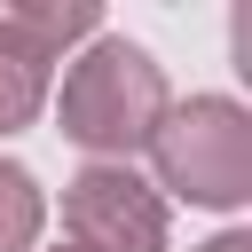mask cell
Wrapping results in <instances>:
<instances>
[{
    "label": "cell",
    "mask_w": 252,
    "mask_h": 252,
    "mask_svg": "<svg viewBox=\"0 0 252 252\" xmlns=\"http://www.w3.org/2000/svg\"><path fill=\"white\" fill-rule=\"evenodd\" d=\"M55 102V126L63 142L87 150V165H134V150L158 134L165 118V71L142 39H118V32H94L71 63H63V87L47 94Z\"/></svg>",
    "instance_id": "6da1fadb"
},
{
    "label": "cell",
    "mask_w": 252,
    "mask_h": 252,
    "mask_svg": "<svg viewBox=\"0 0 252 252\" xmlns=\"http://www.w3.org/2000/svg\"><path fill=\"white\" fill-rule=\"evenodd\" d=\"M142 150H150L158 197H181V205H205V213H236L252 197V110L228 102V94L165 102V118Z\"/></svg>",
    "instance_id": "7a4b0ae2"
},
{
    "label": "cell",
    "mask_w": 252,
    "mask_h": 252,
    "mask_svg": "<svg viewBox=\"0 0 252 252\" xmlns=\"http://www.w3.org/2000/svg\"><path fill=\"white\" fill-rule=\"evenodd\" d=\"M63 228L87 252H165L173 213L134 165H79L63 181Z\"/></svg>",
    "instance_id": "3957f363"
},
{
    "label": "cell",
    "mask_w": 252,
    "mask_h": 252,
    "mask_svg": "<svg viewBox=\"0 0 252 252\" xmlns=\"http://www.w3.org/2000/svg\"><path fill=\"white\" fill-rule=\"evenodd\" d=\"M102 32V8L94 0H0V39L24 47L32 63H71L87 39Z\"/></svg>",
    "instance_id": "277c9868"
},
{
    "label": "cell",
    "mask_w": 252,
    "mask_h": 252,
    "mask_svg": "<svg viewBox=\"0 0 252 252\" xmlns=\"http://www.w3.org/2000/svg\"><path fill=\"white\" fill-rule=\"evenodd\" d=\"M47 94H55V71L0 39V134H24V126L47 110Z\"/></svg>",
    "instance_id": "5b68a950"
},
{
    "label": "cell",
    "mask_w": 252,
    "mask_h": 252,
    "mask_svg": "<svg viewBox=\"0 0 252 252\" xmlns=\"http://www.w3.org/2000/svg\"><path fill=\"white\" fill-rule=\"evenodd\" d=\"M39 228H47V189L16 158H0V252H32Z\"/></svg>",
    "instance_id": "8992f818"
},
{
    "label": "cell",
    "mask_w": 252,
    "mask_h": 252,
    "mask_svg": "<svg viewBox=\"0 0 252 252\" xmlns=\"http://www.w3.org/2000/svg\"><path fill=\"white\" fill-rule=\"evenodd\" d=\"M197 252H252V236H244V228H220V236H213V244H197Z\"/></svg>",
    "instance_id": "52a82bcc"
},
{
    "label": "cell",
    "mask_w": 252,
    "mask_h": 252,
    "mask_svg": "<svg viewBox=\"0 0 252 252\" xmlns=\"http://www.w3.org/2000/svg\"><path fill=\"white\" fill-rule=\"evenodd\" d=\"M55 252H87V244H55Z\"/></svg>",
    "instance_id": "ba28073f"
}]
</instances>
